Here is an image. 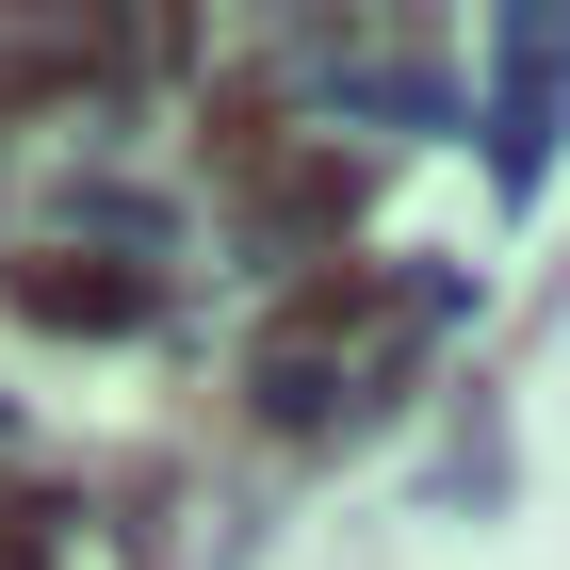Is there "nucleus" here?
<instances>
[{
	"label": "nucleus",
	"instance_id": "obj_1",
	"mask_svg": "<svg viewBox=\"0 0 570 570\" xmlns=\"http://www.w3.org/2000/svg\"><path fill=\"white\" fill-rule=\"evenodd\" d=\"M17 309L33 326H131V277L115 262H17Z\"/></svg>",
	"mask_w": 570,
	"mask_h": 570
}]
</instances>
